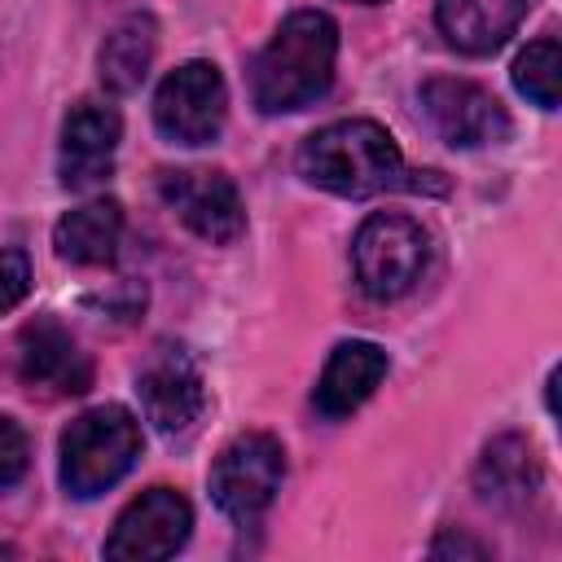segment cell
<instances>
[{"label":"cell","instance_id":"6da1fadb","mask_svg":"<svg viewBox=\"0 0 562 562\" xmlns=\"http://www.w3.org/2000/svg\"><path fill=\"white\" fill-rule=\"evenodd\" d=\"M338 26L321 9L290 13L250 66V97L263 114H290L321 101L334 83Z\"/></svg>","mask_w":562,"mask_h":562},{"label":"cell","instance_id":"7a4b0ae2","mask_svg":"<svg viewBox=\"0 0 562 562\" xmlns=\"http://www.w3.org/2000/svg\"><path fill=\"white\" fill-rule=\"evenodd\" d=\"M299 176L338 198H373L386 189H422L426 180H408L404 154L395 136L373 119H342L312 132L299 149Z\"/></svg>","mask_w":562,"mask_h":562},{"label":"cell","instance_id":"3957f363","mask_svg":"<svg viewBox=\"0 0 562 562\" xmlns=\"http://www.w3.org/2000/svg\"><path fill=\"white\" fill-rule=\"evenodd\" d=\"M140 457V422L123 404L79 413L61 430V487L79 501L110 492Z\"/></svg>","mask_w":562,"mask_h":562},{"label":"cell","instance_id":"277c9868","mask_svg":"<svg viewBox=\"0 0 562 562\" xmlns=\"http://www.w3.org/2000/svg\"><path fill=\"white\" fill-rule=\"evenodd\" d=\"M430 259V237L413 215L400 211H373L356 241H351V263H356V281L369 299H400L408 294Z\"/></svg>","mask_w":562,"mask_h":562},{"label":"cell","instance_id":"5b68a950","mask_svg":"<svg viewBox=\"0 0 562 562\" xmlns=\"http://www.w3.org/2000/svg\"><path fill=\"white\" fill-rule=\"evenodd\" d=\"M281 479H285V452H281V443L272 435H263V430H250V435H237L215 457V465H211V501L233 522L250 527L277 501Z\"/></svg>","mask_w":562,"mask_h":562},{"label":"cell","instance_id":"8992f818","mask_svg":"<svg viewBox=\"0 0 562 562\" xmlns=\"http://www.w3.org/2000/svg\"><path fill=\"white\" fill-rule=\"evenodd\" d=\"M228 114V88L215 61L176 66L154 92V127L171 145H211Z\"/></svg>","mask_w":562,"mask_h":562},{"label":"cell","instance_id":"52a82bcc","mask_svg":"<svg viewBox=\"0 0 562 562\" xmlns=\"http://www.w3.org/2000/svg\"><path fill=\"white\" fill-rule=\"evenodd\" d=\"M193 527V509L176 487H149L123 505L114 531L105 536V558L114 562H158L171 558Z\"/></svg>","mask_w":562,"mask_h":562},{"label":"cell","instance_id":"ba28073f","mask_svg":"<svg viewBox=\"0 0 562 562\" xmlns=\"http://www.w3.org/2000/svg\"><path fill=\"white\" fill-rule=\"evenodd\" d=\"M422 114L435 127V136L457 145V149H479V145L509 140L505 105L470 79H448V75L426 79L422 83Z\"/></svg>","mask_w":562,"mask_h":562},{"label":"cell","instance_id":"9c48e42d","mask_svg":"<svg viewBox=\"0 0 562 562\" xmlns=\"http://www.w3.org/2000/svg\"><path fill=\"white\" fill-rule=\"evenodd\" d=\"M158 193L180 215V224H189L202 241L228 246L246 228L241 193H237V184L224 171H202V167L158 171Z\"/></svg>","mask_w":562,"mask_h":562},{"label":"cell","instance_id":"30bf717a","mask_svg":"<svg viewBox=\"0 0 562 562\" xmlns=\"http://www.w3.org/2000/svg\"><path fill=\"white\" fill-rule=\"evenodd\" d=\"M13 378L40 395H83L92 386V360L57 321H31L13 338Z\"/></svg>","mask_w":562,"mask_h":562},{"label":"cell","instance_id":"8fae6325","mask_svg":"<svg viewBox=\"0 0 562 562\" xmlns=\"http://www.w3.org/2000/svg\"><path fill=\"white\" fill-rule=\"evenodd\" d=\"M136 395H140L145 417L167 439L193 430L198 417H202V404H206L202 373H198V364L180 347H158L154 351V360L136 373Z\"/></svg>","mask_w":562,"mask_h":562},{"label":"cell","instance_id":"7c38bea8","mask_svg":"<svg viewBox=\"0 0 562 562\" xmlns=\"http://www.w3.org/2000/svg\"><path fill=\"white\" fill-rule=\"evenodd\" d=\"M123 136V119L105 101H79L61 123L57 171L66 189H92L114 171V149Z\"/></svg>","mask_w":562,"mask_h":562},{"label":"cell","instance_id":"4fadbf2b","mask_svg":"<svg viewBox=\"0 0 562 562\" xmlns=\"http://www.w3.org/2000/svg\"><path fill=\"white\" fill-rule=\"evenodd\" d=\"M382 378H386V351L378 342H364V338L338 342L329 351L325 369H321L316 408L325 417H347V413H356L378 391Z\"/></svg>","mask_w":562,"mask_h":562},{"label":"cell","instance_id":"5bb4252c","mask_svg":"<svg viewBox=\"0 0 562 562\" xmlns=\"http://www.w3.org/2000/svg\"><path fill=\"white\" fill-rule=\"evenodd\" d=\"M527 0H435V22L443 40L470 57L496 53L522 22Z\"/></svg>","mask_w":562,"mask_h":562},{"label":"cell","instance_id":"9a60e30c","mask_svg":"<svg viewBox=\"0 0 562 562\" xmlns=\"http://www.w3.org/2000/svg\"><path fill=\"white\" fill-rule=\"evenodd\" d=\"M474 487L487 505L496 509H522L536 492H540V461L536 448L522 435H501L483 448L479 470H474Z\"/></svg>","mask_w":562,"mask_h":562},{"label":"cell","instance_id":"2e32d148","mask_svg":"<svg viewBox=\"0 0 562 562\" xmlns=\"http://www.w3.org/2000/svg\"><path fill=\"white\" fill-rule=\"evenodd\" d=\"M119 237H123V206L114 198H92V202L66 211L53 228L57 255L66 263H79V268L110 263L119 250Z\"/></svg>","mask_w":562,"mask_h":562},{"label":"cell","instance_id":"e0dca14e","mask_svg":"<svg viewBox=\"0 0 562 562\" xmlns=\"http://www.w3.org/2000/svg\"><path fill=\"white\" fill-rule=\"evenodd\" d=\"M154 53H158V22L149 13H127L101 40V53H97L101 83L110 92H136L154 66Z\"/></svg>","mask_w":562,"mask_h":562},{"label":"cell","instance_id":"ac0fdd59","mask_svg":"<svg viewBox=\"0 0 562 562\" xmlns=\"http://www.w3.org/2000/svg\"><path fill=\"white\" fill-rule=\"evenodd\" d=\"M558 83H562V48L553 35L527 44L514 61V88L540 105V110H558Z\"/></svg>","mask_w":562,"mask_h":562},{"label":"cell","instance_id":"d6986e66","mask_svg":"<svg viewBox=\"0 0 562 562\" xmlns=\"http://www.w3.org/2000/svg\"><path fill=\"white\" fill-rule=\"evenodd\" d=\"M31 465V443H26V430L0 413V492H9Z\"/></svg>","mask_w":562,"mask_h":562},{"label":"cell","instance_id":"ffe728a7","mask_svg":"<svg viewBox=\"0 0 562 562\" xmlns=\"http://www.w3.org/2000/svg\"><path fill=\"white\" fill-rule=\"evenodd\" d=\"M31 290V259L22 246H4L0 250V316L13 312Z\"/></svg>","mask_w":562,"mask_h":562},{"label":"cell","instance_id":"44dd1931","mask_svg":"<svg viewBox=\"0 0 562 562\" xmlns=\"http://www.w3.org/2000/svg\"><path fill=\"white\" fill-rule=\"evenodd\" d=\"M435 558H448V553H470V558H487V544L470 540V536H457V531H443L435 544H430Z\"/></svg>","mask_w":562,"mask_h":562},{"label":"cell","instance_id":"7402d4cb","mask_svg":"<svg viewBox=\"0 0 562 562\" xmlns=\"http://www.w3.org/2000/svg\"><path fill=\"white\" fill-rule=\"evenodd\" d=\"M360 4H382V0H360Z\"/></svg>","mask_w":562,"mask_h":562}]
</instances>
